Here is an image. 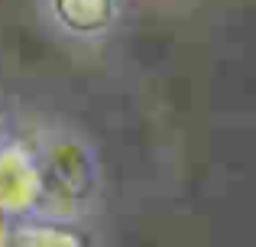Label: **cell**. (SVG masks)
I'll return each mask as SVG.
<instances>
[{
    "label": "cell",
    "instance_id": "1",
    "mask_svg": "<svg viewBox=\"0 0 256 247\" xmlns=\"http://www.w3.org/2000/svg\"><path fill=\"white\" fill-rule=\"evenodd\" d=\"M42 13L72 36H94L120 13V0H39Z\"/></svg>",
    "mask_w": 256,
    "mask_h": 247
}]
</instances>
